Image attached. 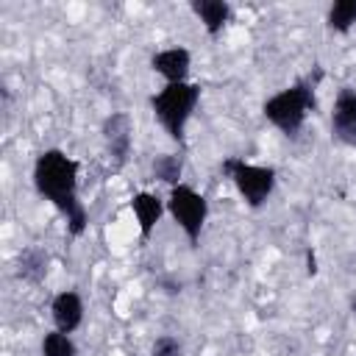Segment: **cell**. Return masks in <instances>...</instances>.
<instances>
[{"instance_id": "cell-12", "label": "cell", "mask_w": 356, "mask_h": 356, "mask_svg": "<svg viewBox=\"0 0 356 356\" xmlns=\"http://www.w3.org/2000/svg\"><path fill=\"white\" fill-rule=\"evenodd\" d=\"M47 264H50V256H47L44 248H25L19 253V259H17V275L22 281L39 284L47 275Z\"/></svg>"}, {"instance_id": "cell-8", "label": "cell", "mask_w": 356, "mask_h": 356, "mask_svg": "<svg viewBox=\"0 0 356 356\" xmlns=\"http://www.w3.org/2000/svg\"><path fill=\"white\" fill-rule=\"evenodd\" d=\"M189 67H192V53L186 47H164L150 58V70L159 72L167 83H184Z\"/></svg>"}, {"instance_id": "cell-9", "label": "cell", "mask_w": 356, "mask_h": 356, "mask_svg": "<svg viewBox=\"0 0 356 356\" xmlns=\"http://www.w3.org/2000/svg\"><path fill=\"white\" fill-rule=\"evenodd\" d=\"M50 314H53L56 331H61V334H72V331L83 323V300H81V295L72 292V289L58 292V295L53 298Z\"/></svg>"}, {"instance_id": "cell-10", "label": "cell", "mask_w": 356, "mask_h": 356, "mask_svg": "<svg viewBox=\"0 0 356 356\" xmlns=\"http://www.w3.org/2000/svg\"><path fill=\"white\" fill-rule=\"evenodd\" d=\"M164 200L159 197V195H153V192H136L134 197H131V211H134V217H136V222H139V234L147 239L150 234H153V228L159 225V220H161V214H164Z\"/></svg>"}, {"instance_id": "cell-5", "label": "cell", "mask_w": 356, "mask_h": 356, "mask_svg": "<svg viewBox=\"0 0 356 356\" xmlns=\"http://www.w3.org/2000/svg\"><path fill=\"white\" fill-rule=\"evenodd\" d=\"M167 211L178 222V228L184 231L189 245H197L200 234H203V225H206V217H209V200L195 186L178 184L167 195Z\"/></svg>"}, {"instance_id": "cell-11", "label": "cell", "mask_w": 356, "mask_h": 356, "mask_svg": "<svg viewBox=\"0 0 356 356\" xmlns=\"http://www.w3.org/2000/svg\"><path fill=\"white\" fill-rule=\"evenodd\" d=\"M192 11L203 22L209 36H217L231 19V6L225 0H192Z\"/></svg>"}, {"instance_id": "cell-15", "label": "cell", "mask_w": 356, "mask_h": 356, "mask_svg": "<svg viewBox=\"0 0 356 356\" xmlns=\"http://www.w3.org/2000/svg\"><path fill=\"white\" fill-rule=\"evenodd\" d=\"M75 342L70 339V334L61 331H50L42 339V356H75Z\"/></svg>"}, {"instance_id": "cell-14", "label": "cell", "mask_w": 356, "mask_h": 356, "mask_svg": "<svg viewBox=\"0 0 356 356\" xmlns=\"http://www.w3.org/2000/svg\"><path fill=\"white\" fill-rule=\"evenodd\" d=\"M356 25V0H337L328 8V28L337 33H348Z\"/></svg>"}, {"instance_id": "cell-16", "label": "cell", "mask_w": 356, "mask_h": 356, "mask_svg": "<svg viewBox=\"0 0 356 356\" xmlns=\"http://www.w3.org/2000/svg\"><path fill=\"white\" fill-rule=\"evenodd\" d=\"M150 356H184V345L178 342V337L164 334V337H159V339L153 342Z\"/></svg>"}, {"instance_id": "cell-6", "label": "cell", "mask_w": 356, "mask_h": 356, "mask_svg": "<svg viewBox=\"0 0 356 356\" xmlns=\"http://www.w3.org/2000/svg\"><path fill=\"white\" fill-rule=\"evenodd\" d=\"M100 134H103V142H106L108 156L117 164H125L128 156H131V145H134V122H131V117L125 111H111L103 120Z\"/></svg>"}, {"instance_id": "cell-1", "label": "cell", "mask_w": 356, "mask_h": 356, "mask_svg": "<svg viewBox=\"0 0 356 356\" xmlns=\"http://www.w3.org/2000/svg\"><path fill=\"white\" fill-rule=\"evenodd\" d=\"M33 186L36 192L50 200L64 217L72 236L86 231V209L78 200V161L70 159L64 150L50 147L36 156L33 161Z\"/></svg>"}, {"instance_id": "cell-7", "label": "cell", "mask_w": 356, "mask_h": 356, "mask_svg": "<svg viewBox=\"0 0 356 356\" xmlns=\"http://www.w3.org/2000/svg\"><path fill=\"white\" fill-rule=\"evenodd\" d=\"M331 128L339 142L356 145V89H339L334 108H331Z\"/></svg>"}, {"instance_id": "cell-2", "label": "cell", "mask_w": 356, "mask_h": 356, "mask_svg": "<svg viewBox=\"0 0 356 356\" xmlns=\"http://www.w3.org/2000/svg\"><path fill=\"white\" fill-rule=\"evenodd\" d=\"M309 111H314V81H298L267 97L261 106L264 120L286 136H295L303 128Z\"/></svg>"}, {"instance_id": "cell-4", "label": "cell", "mask_w": 356, "mask_h": 356, "mask_svg": "<svg viewBox=\"0 0 356 356\" xmlns=\"http://www.w3.org/2000/svg\"><path fill=\"white\" fill-rule=\"evenodd\" d=\"M222 172L234 181L236 192L242 195V200L250 209L264 206L267 197L275 189V170L273 167H264V164H248L245 159L231 156V159L222 161Z\"/></svg>"}, {"instance_id": "cell-3", "label": "cell", "mask_w": 356, "mask_h": 356, "mask_svg": "<svg viewBox=\"0 0 356 356\" xmlns=\"http://www.w3.org/2000/svg\"><path fill=\"white\" fill-rule=\"evenodd\" d=\"M200 100V86L197 83H167L161 92H156L150 97V108H153V117L159 120V125L167 131L170 139L175 142H184V131H186V122L195 111Z\"/></svg>"}, {"instance_id": "cell-13", "label": "cell", "mask_w": 356, "mask_h": 356, "mask_svg": "<svg viewBox=\"0 0 356 356\" xmlns=\"http://www.w3.org/2000/svg\"><path fill=\"white\" fill-rule=\"evenodd\" d=\"M150 170H153V178H156V181H161V184H167V186L172 189V186L181 184V175H184V156H178V153H161V156L153 159Z\"/></svg>"}]
</instances>
